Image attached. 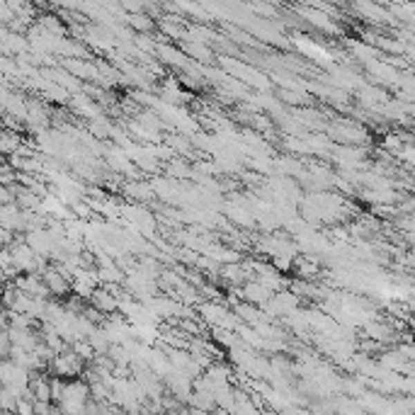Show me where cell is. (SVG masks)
Wrapping results in <instances>:
<instances>
[{"label":"cell","mask_w":415,"mask_h":415,"mask_svg":"<svg viewBox=\"0 0 415 415\" xmlns=\"http://www.w3.org/2000/svg\"><path fill=\"white\" fill-rule=\"evenodd\" d=\"M39 275H42V279H44L49 297H66V294H68V289H71V275L68 272H64L56 265H51V267H44Z\"/></svg>","instance_id":"2"},{"label":"cell","mask_w":415,"mask_h":415,"mask_svg":"<svg viewBox=\"0 0 415 415\" xmlns=\"http://www.w3.org/2000/svg\"><path fill=\"white\" fill-rule=\"evenodd\" d=\"M0 328H8V321H6V313H3V308H0Z\"/></svg>","instance_id":"5"},{"label":"cell","mask_w":415,"mask_h":415,"mask_svg":"<svg viewBox=\"0 0 415 415\" xmlns=\"http://www.w3.org/2000/svg\"><path fill=\"white\" fill-rule=\"evenodd\" d=\"M272 294H275V292H272L270 287H265L262 282H257V279L248 282L246 289H243V297H246L250 304H260V306H265V304L270 302Z\"/></svg>","instance_id":"3"},{"label":"cell","mask_w":415,"mask_h":415,"mask_svg":"<svg viewBox=\"0 0 415 415\" xmlns=\"http://www.w3.org/2000/svg\"><path fill=\"white\" fill-rule=\"evenodd\" d=\"M51 369H54V374L61 376V379H66V376H78L80 371L85 369V362L80 360L71 347H66L64 352L51 357Z\"/></svg>","instance_id":"1"},{"label":"cell","mask_w":415,"mask_h":415,"mask_svg":"<svg viewBox=\"0 0 415 415\" xmlns=\"http://www.w3.org/2000/svg\"><path fill=\"white\" fill-rule=\"evenodd\" d=\"M20 146V136L15 131H0V156H12Z\"/></svg>","instance_id":"4"}]
</instances>
